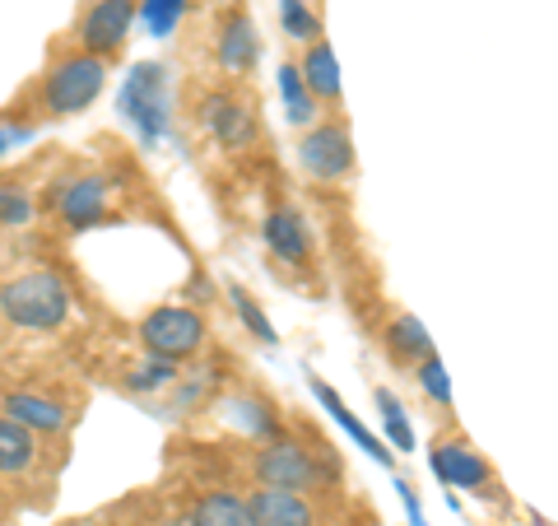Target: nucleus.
Segmentation results:
<instances>
[{
	"label": "nucleus",
	"instance_id": "f257e3e1",
	"mask_svg": "<svg viewBox=\"0 0 558 526\" xmlns=\"http://www.w3.org/2000/svg\"><path fill=\"white\" fill-rule=\"evenodd\" d=\"M102 84H108V61L80 51L70 38L51 43L47 65L33 75V84L0 117L14 121V127H20V117H24V131L38 127V121H70V117H80V112L94 108L98 94H102Z\"/></svg>",
	"mask_w": 558,
	"mask_h": 526
},
{
	"label": "nucleus",
	"instance_id": "f03ea898",
	"mask_svg": "<svg viewBox=\"0 0 558 526\" xmlns=\"http://www.w3.org/2000/svg\"><path fill=\"white\" fill-rule=\"evenodd\" d=\"M0 318L14 331H57L70 318V289L57 271H24L0 285Z\"/></svg>",
	"mask_w": 558,
	"mask_h": 526
},
{
	"label": "nucleus",
	"instance_id": "7ed1b4c3",
	"mask_svg": "<svg viewBox=\"0 0 558 526\" xmlns=\"http://www.w3.org/2000/svg\"><path fill=\"white\" fill-rule=\"evenodd\" d=\"M196 127L215 140L223 154H247L260 140V121L256 108L229 84H209V89H196Z\"/></svg>",
	"mask_w": 558,
	"mask_h": 526
},
{
	"label": "nucleus",
	"instance_id": "20e7f679",
	"mask_svg": "<svg viewBox=\"0 0 558 526\" xmlns=\"http://www.w3.org/2000/svg\"><path fill=\"white\" fill-rule=\"evenodd\" d=\"M135 14H140V0H84V10L70 24V43L112 65L126 51Z\"/></svg>",
	"mask_w": 558,
	"mask_h": 526
},
{
	"label": "nucleus",
	"instance_id": "39448f33",
	"mask_svg": "<svg viewBox=\"0 0 558 526\" xmlns=\"http://www.w3.org/2000/svg\"><path fill=\"white\" fill-rule=\"evenodd\" d=\"M135 336H140V345H145L149 355L172 359V363H186L191 355H201V349H205L209 331H205L201 312H191L182 303H159V308H149L145 318H140Z\"/></svg>",
	"mask_w": 558,
	"mask_h": 526
},
{
	"label": "nucleus",
	"instance_id": "423d86ee",
	"mask_svg": "<svg viewBox=\"0 0 558 526\" xmlns=\"http://www.w3.org/2000/svg\"><path fill=\"white\" fill-rule=\"evenodd\" d=\"M252 476L266 489H293V494H307V489H322V466L317 457L293 443V438H270L252 452Z\"/></svg>",
	"mask_w": 558,
	"mask_h": 526
},
{
	"label": "nucleus",
	"instance_id": "0eeeda50",
	"mask_svg": "<svg viewBox=\"0 0 558 526\" xmlns=\"http://www.w3.org/2000/svg\"><path fill=\"white\" fill-rule=\"evenodd\" d=\"M299 164L312 182H344L349 172H354V140H349L344 117H326L303 131Z\"/></svg>",
	"mask_w": 558,
	"mask_h": 526
},
{
	"label": "nucleus",
	"instance_id": "6e6552de",
	"mask_svg": "<svg viewBox=\"0 0 558 526\" xmlns=\"http://www.w3.org/2000/svg\"><path fill=\"white\" fill-rule=\"evenodd\" d=\"M260 57L256 24L247 14V0H223L215 10V65L229 80H247Z\"/></svg>",
	"mask_w": 558,
	"mask_h": 526
},
{
	"label": "nucleus",
	"instance_id": "1a4fd4ad",
	"mask_svg": "<svg viewBox=\"0 0 558 526\" xmlns=\"http://www.w3.org/2000/svg\"><path fill=\"white\" fill-rule=\"evenodd\" d=\"M51 219H61L70 234L108 224L112 219V182H102L98 172H80V178L51 187Z\"/></svg>",
	"mask_w": 558,
	"mask_h": 526
},
{
	"label": "nucleus",
	"instance_id": "9d476101",
	"mask_svg": "<svg viewBox=\"0 0 558 526\" xmlns=\"http://www.w3.org/2000/svg\"><path fill=\"white\" fill-rule=\"evenodd\" d=\"M0 415L20 419L24 429L43 438H65L75 425V406L47 387H0Z\"/></svg>",
	"mask_w": 558,
	"mask_h": 526
},
{
	"label": "nucleus",
	"instance_id": "9b49d317",
	"mask_svg": "<svg viewBox=\"0 0 558 526\" xmlns=\"http://www.w3.org/2000/svg\"><path fill=\"white\" fill-rule=\"evenodd\" d=\"M433 470L451 485V489H470V494H484V499H498V480H494V466H488L465 438H451V443L433 447Z\"/></svg>",
	"mask_w": 558,
	"mask_h": 526
},
{
	"label": "nucleus",
	"instance_id": "f8f14e48",
	"mask_svg": "<svg viewBox=\"0 0 558 526\" xmlns=\"http://www.w3.org/2000/svg\"><path fill=\"white\" fill-rule=\"evenodd\" d=\"M260 238H266V248L279 266H289V271L312 266V229L293 205H275L270 215L260 219Z\"/></svg>",
	"mask_w": 558,
	"mask_h": 526
},
{
	"label": "nucleus",
	"instance_id": "ddd939ff",
	"mask_svg": "<svg viewBox=\"0 0 558 526\" xmlns=\"http://www.w3.org/2000/svg\"><path fill=\"white\" fill-rule=\"evenodd\" d=\"M121 103H126V112L135 117V127L145 131V140L159 135L163 131V117H168V80H163V65H135Z\"/></svg>",
	"mask_w": 558,
	"mask_h": 526
},
{
	"label": "nucleus",
	"instance_id": "4468645a",
	"mask_svg": "<svg viewBox=\"0 0 558 526\" xmlns=\"http://www.w3.org/2000/svg\"><path fill=\"white\" fill-rule=\"evenodd\" d=\"M47 462V438L24 429L20 419L0 415V480H28Z\"/></svg>",
	"mask_w": 558,
	"mask_h": 526
},
{
	"label": "nucleus",
	"instance_id": "2eb2a0df",
	"mask_svg": "<svg viewBox=\"0 0 558 526\" xmlns=\"http://www.w3.org/2000/svg\"><path fill=\"white\" fill-rule=\"evenodd\" d=\"M256 526H317V507L307 503V494H293V489H252L247 494Z\"/></svg>",
	"mask_w": 558,
	"mask_h": 526
},
{
	"label": "nucleus",
	"instance_id": "dca6fc26",
	"mask_svg": "<svg viewBox=\"0 0 558 526\" xmlns=\"http://www.w3.org/2000/svg\"><path fill=\"white\" fill-rule=\"evenodd\" d=\"M299 70H303V80H307V89L317 103H326V108H340V65H336V51H330V43L322 38H307L303 43V57H299Z\"/></svg>",
	"mask_w": 558,
	"mask_h": 526
},
{
	"label": "nucleus",
	"instance_id": "f3484780",
	"mask_svg": "<svg viewBox=\"0 0 558 526\" xmlns=\"http://www.w3.org/2000/svg\"><path fill=\"white\" fill-rule=\"evenodd\" d=\"M186 522L191 526H256L247 494H233V489H205L186 503Z\"/></svg>",
	"mask_w": 558,
	"mask_h": 526
},
{
	"label": "nucleus",
	"instance_id": "a211bd4d",
	"mask_svg": "<svg viewBox=\"0 0 558 526\" xmlns=\"http://www.w3.org/2000/svg\"><path fill=\"white\" fill-rule=\"evenodd\" d=\"M381 349H387L391 363H424L433 355V340L418 318H410V312H396V318L387 322V331H381Z\"/></svg>",
	"mask_w": 558,
	"mask_h": 526
},
{
	"label": "nucleus",
	"instance_id": "6ab92c4d",
	"mask_svg": "<svg viewBox=\"0 0 558 526\" xmlns=\"http://www.w3.org/2000/svg\"><path fill=\"white\" fill-rule=\"evenodd\" d=\"M279 94H284V112H289V121L293 127H312V117H322V103L312 98V89H307V80H303V70H299V61H284L279 65Z\"/></svg>",
	"mask_w": 558,
	"mask_h": 526
},
{
	"label": "nucleus",
	"instance_id": "aec40b11",
	"mask_svg": "<svg viewBox=\"0 0 558 526\" xmlns=\"http://www.w3.org/2000/svg\"><path fill=\"white\" fill-rule=\"evenodd\" d=\"M312 392H317V401H322V406H326L330 415H336V419H340V425H344L349 433H354V438H359V443H363V452H373V457H377V462H391V452H381V443H377V438H373L368 429H363V425H359V419H354V415H349V406H344V401H340L336 392H330V387H326V382H317V378H312Z\"/></svg>",
	"mask_w": 558,
	"mask_h": 526
},
{
	"label": "nucleus",
	"instance_id": "412c9836",
	"mask_svg": "<svg viewBox=\"0 0 558 526\" xmlns=\"http://www.w3.org/2000/svg\"><path fill=\"white\" fill-rule=\"evenodd\" d=\"M33 219V191L20 178H0V229H24Z\"/></svg>",
	"mask_w": 558,
	"mask_h": 526
},
{
	"label": "nucleus",
	"instance_id": "4be33fe9",
	"mask_svg": "<svg viewBox=\"0 0 558 526\" xmlns=\"http://www.w3.org/2000/svg\"><path fill=\"white\" fill-rule=\"evenodd\" d=\"M229 303H233V312H238V322L247 326L260 345H275V340H279V336H275V326H270V318H266V308H260L242 285H229Z\"/></svg>",
	"mask_w": 558,
	"mask_h": 526
},
{
	"label": "nucleus",
	"instance_id": "5701e85b",
	"mask_svg": "<svg viewBox=\"0 0 558 526\" xmlns=\"http://www.w3.org/2000/svg\"><path fill=\"white\" fill-rule=\"evenodd\" d=\"M414 382H418V392H424L438 410H451V382H447V368L438 355H428L424 363H414Z\"/></svg>",
	"mask_w": 558,
	"mask_h": 526
},
{
	"label": "nucleus",
	"instance_id": "b1692460",
	"mask_svg": "<svg viewBox=\"0 0 558 526\" xmlns=\"http://www.w3.org/2000/svg\"><path fill=\"white\" fill-rule=\"evenodd\" d=\"M377 410H381V429L391 433V443H396L400 452H414V429H410L405 410H400V401H396L387 387H377Z\"/></svg>",
	"mask_w": 558,
	"mask_h": 526
},
{
	"label": "nucleus",
	"instance_id": "393cba45",
	"mask_svg": "<svg viewBox=\"0 0 558 526\" xmlns=\"http://www.w3.org/2000/svg\"><path fill=\"white\" fill-rule=\"evenodd\" d=\"M178 10H182V0H154V33H168Z\"/></svg>",
	"mask_w": 558,
	"mask_h": 526
},
{
	"label": "nucleus",
	"instance_id": "a878e982",
	"mask_svg": "<svg viewBox=\"0 0 558 526\" xmlns=\"http://www.w3.org/2000/svg\"><path fill=\"white\" fill-rule=\"evenodd\" d=\"M5 150H10V131H5V127H0V154H5Z\"/></svg>",
	"mask_w": 558,
	"mask_h": 526
}]
</instances>
